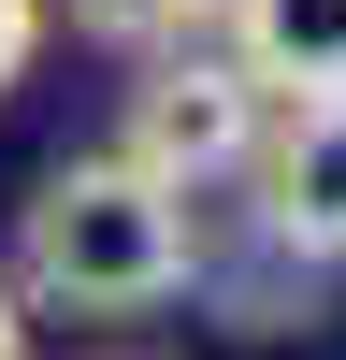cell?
<instances>
[{"label": "cell", "mask_w": 346, "mask_h": 360, "mask_svg": "<svg viewBox=\"0 0 346 360\" xmlns=\"http://www.w3.org/2000/svg\"><path fill=\"white\" fill-rule=\"evenodd\" d=\"M0 360H29V288L0 274Z\"/></svg>", "instance_id": "7"}, {"label": "cell", "mask_w": 346, "mask_h": 360, "mask_svg": "<svg viewBox=\"0 0 346 360\" xmlns=\"http://www.w3.org/2000/svg\"><path fill=\"white\" fill-rule=\"evenodd\" d=\"M29 58H44V0H0V86H15Z\"/></svg>", "instance_id": "6"}, {"label": "cell", "mask_w": 346, "mask_h": 360, "mask_svg": "<svg viewBox=\"0 0 346 360\" xmlns=\"http://www.w3.org/2000/svg\"><path fill=\"white\" fill-rule=\"evenodd\" d=\"M245 188H260V231L332 274V259H346V86H332V101H274Z\"/></svg>", "instance_id": "3"}, {"label": "cell", "mask_w": 346, "mask_h": 360, "mask_svg": "<svg viewBox=\"0 0 346 360\" xmlns=\"http://www.w3.org/2000/svg\"><path fill=\"white\" fill-rule=\"evenodd\" d=\"M231 0H72V29L86 44H115V58H173V44H202Z\"/></svg>", "instance_id": "5"}, {"label": "cell", "mask_w": 346, "mask_h": 360, "mask_svg": "<svg viewBox=\"0 0 346 360\" xmlns=\"http://www.w3.org/2000/svg\"><path fill=\"white\" fill-rule=\"evenodd\" d=\"M260 130H274V86H260L231 44H173V58H144L115 159H144L159 188L202 202V188H231V173H260Z\"/></svg>", "instance_id": "2"}, {"label": "cell", "mask_w": 346, "mask_h": 360, "mask_svg": "<svg viewBox=\"0 0 346 360\" xmlns=\"http://www.w3.org/2000/svg\"><path fill=\"white\" fill-rule=\"evenodd\" d=\"M231 58L274 101H332L346 86V0H231Z\"/></svg>", "instance_id": "4"}, {"label": "cell", "mask_w": 346, "mask_h": 360, "mask_svg": "<svg viewBox=\"0 0 346 360\" xmlns=\"http://www.w3.org/2000/svg\"><path fill=\"white\" fill-rule=\"evenodd\" d=\"M15 288L58 317H159L173 288H202V217L144 159H58L15 217Z\"/></svg>", "instance_id": "1"}]
</instances>
